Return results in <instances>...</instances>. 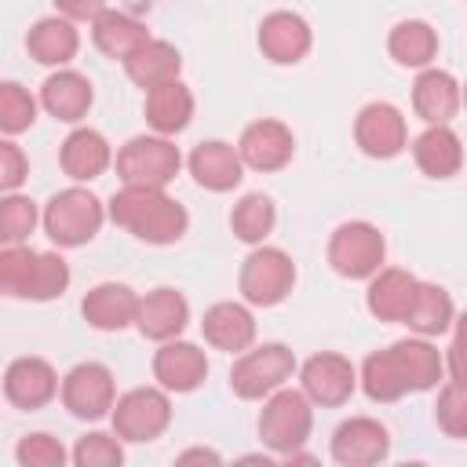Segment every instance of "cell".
<instances>
[{
	"label": "cell",
	"mask_w": 467,
	"mask_h": 467,
	"mask_svg": "<svg viewBox=\"0 0 467 467\" xmlns=\"http://www.w3.org/2000/svg\"><path fill=\"white\" fill-rule=\"evenodd\" d=\"M109 215L117 226L131 230L135 237L150 241V244H171L186 234V208L171 197H164L161 190H150V186H124L113 204H109Z\"/></svg>",
	"instance_id": "cell-1"
},
{
	"label": "cell",
	"mask_w": 467,
	"mask_h": 467,
	"mask_svg": "<svg viewBox=\"0 0 467 467\" xmlns=\"http://www.w3.org/2000/svg\"><path fill=\"white\" fill-rule=\"evenodd\" d=\"M106 212L99 204L95 193L80 190V186H69L62 193L51 197V204L44 208V230L55 244H66V248H77L84 241H91L102 226Z\"/></svg>",
	"instance_id": "cell-2"
},
{
	"label": "cell",
	"mask_w": 467,
	"mask_h": 467,
	"mask_svg": "<svg viewBox=\"0 0 467 467\" xmlns=\"http://www.w3.org/2000/svg\"><path fill=\"white\" fill-rule=\"evenodd\" d=\"M179 171V150L164 135H135L117 153V175L124 186L164 190Z\"/></svg>",
	"instance_id": "cell-3"
},
{
	"label": "cell",
	"mask_w": 467,
	"mask_h": 467,
	"mask_svg": "<svg viewBox=\"0 0 467 467\" xmlns=\"http://www.w3.org/2000/svg\"><path fill=\"white\" fill-rule=\"evenodd\" d=\"M292 368H296V358L281 343H263L255 350L244 347V354L230 368V387L241 398H263V394H274L292 376Z\"/></svg>",
	"instance_id": "cell-4"
},
{
	"label": "cell",
	"mask_w": 467,
	"mask_h": 467,
	"mask_svg": "<svg viewBox=\"0 0 467 467\" xmlns=\"http://www.w3.org/2000/svg\"><path fill=\"white\" fill-rule=\"evenodd\" d=\"M296 266L281 248H259L241 266V296L255 306H274L292 292Z\"/></svg>",
	"instance_id": "cell-5"
},
{
	"label": "cell",
	"mask_w": 467,
	"mask_h": 467,
	"mask_svg": "<svg viewBox=\"0 0 467 467\" xmlns=\"http://www.w3.org/2000/svg\"><path fill=\"white\" fill-rule=\"evenodd\" d=\"M259 434L277 452H296L310 434V405L299 390H277L259 416Z\"/></svg>",
	"instance_id": "cell-6"
},
{
	"label": "cell",
	"mask_w": 467,
	"mask_h": 467,
	"mask_svg": "<svg viewBox=\"0 0 467 467\" xmlns=\"http://www.w3.org/2000/svg\"><path fill=\"white\" fill-rule=\"evenodd\" d=\"M328 263L343 277H372L383 263V234L368 223H347L328 241Z\"/></svg>",
	"instance_id": "cell-7"
},
{
	"label": "cell",
	"mask_w": 467,
	"mask_h": 467,
	"mask_svg": "<svg viewBox=\"0 0 467 467\" xmlns=\"http://www.w3.org/2000/svg\"><path fill=\"white\" fill-rule=\"evenodd\" d=\"M168 416H171L168 398L161 390H153V387H139V390H128L117 401L113 431L124 441H153L168 427Z\"/></svg>",
	"instance_id": "cell-8"
},
{
	"label": "cell",
	"mask_w": 467,
	"mask_h": 467,
	"mask_svg": "<svg viewBox=\"0 0 467 467\" xmlns=\"http://www.w3.org/2000/svg\"><path fill=\"white\" fill-rule=\"evenodd\" d=\"M62 401L80 420H99L113 409V372L99 361L77 365L62 379Z\"/></svg>",
	"instance_id": "cell-9"
},
{
	"label": "cell",
	"mask_w": 467,
	"mask_h": 467,
	"mask_svg": "<svg viewBox=\"0 0 467 467\" xmlns=\"http://www.w3.org/2000/svg\"><path fill=\"white\" fill-rule=\"evenodd\" d=\"M296 139L281 120H255L244 128L241 142H237V157L241 164L255 168V171H277L292 161Z\"/></svg>",
	"instance_id": "cell-10"
},
{
	"label": "cell",
	"mask_w": 467,
	"mask_h": 467,
	"mask_svg": "<svg viewBox=\"0 0 467 467\" xmlns=\"http://www.w3.org/2000/svg\"><path fill=\"white\" fill-rule=\"evenodd\" d=\"M390 449V434L383 423L368 420V416H354L347 420L336 438H332V456L336 463L343 467H368V463H379Z\"/></svg>",
	"instance_id": "cell-11"
},
{
	"label": "cell",
	"mask_w": 467,
	"mask_h": 467,
	"mask_svg": "<svg viewBox=\"0 0 467 467\" xmlns=\"http://www.w3.org/2000/svg\"><path fill=\"white\" fill-rule=\"evenodd\" d=\"M4 394H7L11 405L33 412V409L47 405L58 394V376L44 358H18V361L7 365Z\"/></svg>",
	"instance_id": "cell-12"
},
{
	"label": "cell",
	"mask_w": 467,
	"mask_h": 467,
	"mask_svg": "<svg viewBox=\"0 0 467 467\" xmlns=\"http://www.w3.org/2000/svg\"><path fill=\"white\" fill-rule=\"evenodd\" d=\"M354 139L368 157H394L405 146V117L390 102H372L358 113Z\"/></svg>",
	"instance_id": "cell-13"
},
{
	"label": "cell",
	"mask_w": 467,
	"mask_h": 467,
	"mask_svg": "<svg viewBox=\"0 0 467 467\" xmlns=\"http://www.w3.org/2000/svg\"><path fill=\"white\" fill-rule=\"evenodd\" d=\"M303 390L317 405H343L354 394V365L339 354H314L303 365Z\"/></svg>",
	"instance_id": "cell-14"
},
{
	"label": "cell",
	"mask_w": 467,
	"mask_h": 467,
	"mask_svg": "<svg viewBox=\"0 0 467 467\" xmlns=\"http://www.w3.org/2000/svg\"><path fill=\"white\" fill-rule=\"evenodd\" d=\"M259 47L277 66L299 62L310 51V26L292 11H274L259 26Z\"/></svg>",
	"instance_id": "cell-15"
},
{
	"label": "cell",
	"mask_w": 467,
	"mask_h": 467,
	"mask_svg": "<svg viewBox=\"0 0 467 467\" xmlns=\"http://www.w3.org/2000/svg\"><path fill=\"white\" fill-rule=\"evenodd\" d=\"M186 321H190V306L175 288H153L135 306V325L150 339H171L186 328Z\"/></svg>",
	"instance_id": "cell-16"
},
{
	"label": "cell",
	"mask_w": 467,
	"mask_h": 467,
	"mask_svg": "<svg viewBox=\"0 0 467 467\" xmlns=\"http://www.w3.org/2000/svg\"><path fill=\"white\" fill-rule=\"evenodd\" d=\"M135 306H139V296L128 285H113V281L95 285L80 303L88 325H95L102 332H117V328L131 325L135 321Z\"/></svg>",
	"instance_id": "cell-17"
},
{
	"label": "cell",
	"mask_w": 467,
	"mask_h": 467,
	"mask_svg": "<svg viewBox=\"0 0 467 467\" xmlns=\"http://www.w3.org/2000/svg\"><path fill=\"white\" fill-rule=\"evenodd\" d=\"M204 372H208L204 350L193 343H168L164 339V347L153 358V376L168 390H193L204 379Z\"/></svg>",
	"instance_id": "cell-18"
},
{
	"label": "cell",
	"mask_w": 467,
	"mask_h": 467,
	"mask_svg": "<svg viewBox=\"0 0 467 467\" xmlns=\"http://www.w3.org/2000/svg\"><path fill=\"white\" fill-rule=\"evenodd\" d=\"M190 117H193V95H190L186 84L164 80V84L146 91V120H150L153 131L175 135L190 124Z\"/></svg>",
	"instance_id": "cell-19"
},
{
	"label": "cell",
	"mask_w": 467,
	"mask_h": 467,
	"mask_svg": "<svg viewBox=\"0 0 467 467\" xmlns=\"http://www.w3.org/2000/svg\"><path fill=\"white\" fill-rule=\"evenodd\" d=\"M412 106L427 124H445L456 117L460 109V84L452 73L441 69H427L420 73L416 88H412Z\"/></svg>",
	"instance_id": "cell-20"
},
{
	"label": "cell",
	"mask_w": 467,
	"mask_h": 467,
	"mask_svg": "<svg viewBox=\"0 0 467 467\" xmlns=\"http://www.w3.org/2000/svg\"><path fill=\"white\" fill-rule=\"evenodd\" d=\"M91 40L99 51H106L109 58H128L135 47H142L150 36H146V26L124 11H99L91 18Z\"/></svg>",
	"instance_id": "cell-21"
},
{
	"label": "cell",
	"mask_w": 467,
	"mask_h": 467,
	"mask_svg": "<svg viewBox=\"0 0 467 467\" xmlns=\"http://www.w3.org/2000/svg\"><path fill=\"white\" fill-rule=\"evenodd\" d=\"M412 153H416V164H420L431 179H449V175H456L460 164H463V146H460L456 131L445 128V124H431V128L416 139Z\"/></svg>",
	"instance_id": "cell-22"
},
{
	"label": "cell",
	"mask_w": 467,
	"mask_h": 467,
	"mask_svg": "<svg viewBox=\"0 0 467 467\" xmlns=\"http://www.w3.org/2000/svg\"><path fill=\"white\" fill-rule=\"evenodd\" d=\"M190 171L201 186L223 193V190H234L241 182V157L226 142H201L190 153Z\"/></svg>",
	"instance_id": "cell-23"
},
{
	"label": "cell",
	"mask_w": 467,
	"mask_h": 467,
	"mask_svg": "<svg viewBox=\"0 0 467 467\" xmlns=\"http://www.w3.org/2000/svg\"><path fill=\"white\" fill-rule=\"evenodd\" d=\"M416 277L405 274V270H376L372 274V285H368V310L379 317V321H405L409 314V303L416 296Z\"/></svg>",
	"instance_id": "cell-24"
},
{
	"label": "cell",
	"mask_w": 467,
	"mask_h": 467,
	"mask_svg": "<svg viewBox=\"0 0 467 467\" xmlns=\"http://www.w3.org/2000/svg\"><path fill=\"white\" fill-rule=\"evenodd\" d=\"M201 328H204V339L219 350H244L255 339V321L241 303H215L204 314Z\"/></svg>",
	"instance_id": "cell-25"
},
{
	"label": "cell",
	"mask_w": 467,
	"mask_h": 467,
	"mask_svg": "<svg viewBox=\"0 0 467 467\" xmlns=\"http://www.w3.org/2000/svg\"><path fill=\"white\" fill-rule=\"evenodd\" d=\"M179 66H182V58H179V51L171 47V44H164V40H146L142 47H135L128 58H124V69H128V77L139 84V88H157V84H164V80H179Z\"/></svg>",
	"instance_id": "cell-26"
},
{
	"label": "cell",
	"mask_w": 467,
	"mask_h": 467,
	"mask_svg": "<svg viewBox=\"0 0 467 467\" xmlns=\"http://www.w3.org/2000/svg\"><path fill=\"white\" fill-rule=\"evenodd\" d=\"M40 102L47 106L51 117L73 124V120H80V117L88 113V106H91V84H88V77H80V73H73V69L55 73V77L44 80Z\"/></svg>",
	"instance_id": "cell-27"
},
{
	"label": "cell",
	"mask_w": 467,
	"mask_h": 467,
	"mask_svg": "<svg viewBox=\"0 0 467 467\" xmlns=\"http://www.w3.org/2000/svg\"><path fill=\"white\" fill-rule=\"evenodd\" d=\"M62 168L77 182L102 175L109 168V146H106V139L99 131H91V128H77L62 142Z\"/></svg>",
	"instance_id": "cell-28"
},
{
	"label": "cell",
	"mask_w": 467,
	"mask_h": 467,
	"mask_svg": "<svg viewBox=\"0 0 467 467\" xmlns=\"http://www.w3.org/2000/svg\"><path fill=\"white\" fill-rule=\"evenodd\" d=\"M77 29L69 26V18H40L33 29H29V36H26V47H29V55L36 58V62H44V66H62V62H69L73 55H77Z\"/></svg>",
	"instance_id": "cell-29"
},
{
	"label": "cell",
	"mask_w": 467,
	"mask_h": 467,
	"mask_svg": "<svg viewBox=\"0 0 467 467\" xmlns=\"http://www.w3.org/2000/svg\"><path fill=\"white\" fill-rule=\"evenodd\" d=\"M452 317H456V306H452V299H449L445 288H438V285H416V296H412L409 314H405V325L409 328H416L420 336H438V332H445L452 325Z\"/></svg>",
	"instance_id": "cell-30"
},
{
	"label": "cell",
	"mask_w": 467,
	"mask_h": 467,
	"mask_svg": "<svg viewBox=\"0 0 467 467\" xmlns=\"http://www.w3.org/2000/svg\"><path fill=\"white\" fill-rule=\"evenodd\" d=\"M409 390H427L441 379V354L423 339H401L390 347Z\"/></svg>",
	"instance_id": "cell-31"
},
{
	"label": "cell",
	"mask_w": 467,
	"mask_h": 467,
	"mask_svg": "<svg viewBox=\"0 0 467 467\" xmlns=\"http://www.w3.org/2000/svg\"><path fill=\"white\" fill-rule=\"evenodd\" d=\"M387 47L401 66H427L438 55V36L427 22H401L394 26Z\"/></svg>",
	"instance_id": "cell-32"
},
{
	"label": "cell",
	"mask_w": 467,
	"mask_h": 467,
	"mask_svg": "<svg viewBox=\"0 0 467 467\" xmlns=\"http://www.w3.org/2000/svg\"><path fill=\"white\" fill-rule=\"evenodd\" d=\"M274 219H277V212H274V201L266 197V193H248V197H241L237 201V208L230 212V226H234V234L241 237V241H263L270 230H274Z\"/></svg>",
	"instance_id": "cell-33"
},
{
	"label": "cell",
	"mask_w": 467,
	"mask_h": 467,
	"mask_svg": "<svg viewBox=\"0 0 467 467\" xmlns=\"http://www.w3.org/2000/svg\"><path fill=\"white\" fill-rule=\"evenodd\" d=\"M361 379H365V394H368L372 401H394V398H401V394L409 390L390 347L379 350V354H372V358L365 361Z\"/></svg>",
	"instance_id": "cell-34"
},
{
	"label": "cell",
	"mask_w": 467,
	"mask_h": 467,
	"mask_svg": "<svg viewBox=\"0 0 467 467\" xmlns=\"http://www.w3.org/2000/svg\"><path fill=\"white\" fill-rule=\"evenodd\" d=\"M36 252L22 244H0V296H18L26 299L29 277H33Z\"/></svg>",
	"instance_id": "cell-35"
},
{
	"label": "cell",
	"mask_w": 467,
	"mask_h": 467,
	"mask_svg": "<svg viewBox=\"0 0 467 467\" xmlns=\"http://www.w3.org/2000/svg\"><path fill=\"white\" fill-rule=\"evenodd\" d=\"M66 285H69V266H66V259L55 255V252H36L26 299H55V296L66 292Z\"/></svg>",
	"instance_id": "cell-36"
},
{
	"label": "cell",
	"mask_w": 467,
	"mask_h": 467,
	"mask_svg": "<svg viewBox=\"0 0 467 467\" xmlns=\"http://www.w3.org/2000/svg\"><path fill=\"white\" fill-rule=\"evenodd\" d=\"M33 117H36L33 95H29L22 84L4 80V84H0V131L18 135V131H26V128L33 124Z\"/></svg>",
	"instance_id": "cell-37"
},
{
	"label": "cell",
	"mask_w": 467,
	"mask_h": 467,
	"mask_svg": "<svg viewBox=\"0 0 467 467\" xmlns=\"http://www.w3.org/2000/svg\"><path fill=\"white\" fill-rule=\"evenodd\" d=\"M36 226V204L29 197H4L0 201V244H22Z\"/></svg>",
	"instance_id": "cell-38"
},
{
	"label": "cell",
	"mask_w": 467,
	"mask_h": 467,
	"mask_svg": "<svg viewBox=\"0 0 467 467\" xmlns=\"http://www.w3.org/2000/svg\"><path fill=\"white\" fill-rule=\"evenodd\" d=\"M124 460V449L113 434H84L73 449L77 467H117Z\"/></svg>",
	"instance_id": "cell-39"
},
{
	"label": "cell",
	"mask_w": 467,
	"mask_h": 467,
	"mask_svg": "<svg viewBox=\"0 0 467 467\" xmlns=\"http://www.w3.org/2000/svg\"><path fill=\"white\" fill-rule=\"evenodd\" d=\"M15 456H18L22 467H62V460H66L62 445L51 434H29V438H22Z\"/></svg>",
	"instance_id": "cell-40"
},
{
	"label": "cell",
	"mask_w": 467,
	"mask_h": 467,
	"mask_svg": "<svg viewBox=\"0 0 467 467\" xmlns=\"http://www.w3.org/2000/svg\"><path fill=\"white\" fill-rule=\"evenodd\" d=\"M467 401H463V387H460V379H449V387L441 390V398H438V423L452 434V438H463V431H467V409H463Z\"/></svg>",
	"instance_id": "cell-41"
},
{
	"label": "cell",
	"mask_w": 467,
	"mask_h": 467,
	"mask_svg": "<svg viewBox=\"0 0 467 467\" xmlns=\"http://www.w3.org/2000/svg\"><path fill=\"white\" fill-rule=\"evenodd\" d=\"M29 164H26V153L15 146V142H4L0 139V193L4 190H18L22 179H26Z\"/></svg>",
	"instance_id": "cell-42"
},
{
	"label": "cell",
	"mask_w": 467,
	"mask_h": 467,
	"mask_svg": "<svg viewBox=\"0 0 467 467\" xmlns=\"http://www.w3.org/2000/svg\"><path fill=\"white\" fill-rule=\"evenodd\" d=\"M55 4L66 18H95L99 11H106V0H55Z\"/></svg>",
	"instance_id": "cell-43"
},
{
	"label": "cell",
	"mask_w": 467,
	"mask_h": 467,
	"mask_svg": "<svg viewBox=\"0 0 467 467\" xmlns=\"http://www.w3.org/2000/svg\"><path fill=\"white\" fill-rule=\"evenodd\" d=\"M190 460H212V463H219V456H215V452H208V449H190V452H182V456H179V463H190Z\"/></svg>",
	"instance_id": "cell-44"
}]
</instances>
